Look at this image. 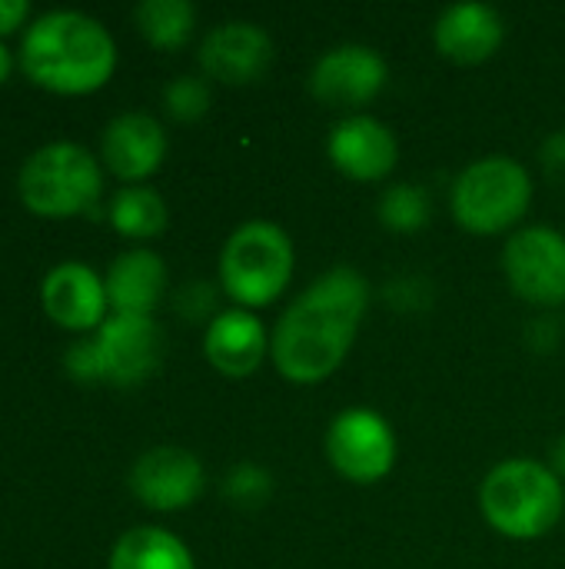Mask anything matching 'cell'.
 Listing matches in <instances>:
<instances>
[{
  "label": "cell",
  "mask_w": 565,
  "mask_h": 569,
  "mask_svg": "<svg viewBox=\"0 0 565 569\" xmlns=\"http://www.w3.org/2000/svg\"><path fill=\"white\" fill-rule=\"evenodd\" d=\"M103 383L133 387L157 373L163 360V333L150 317L113 313L93 337Z\"/></svg>",
  "instance_id": "10"
},
{
  "label": "cell",
  "mask_w": 565,
  "mask_h": 569,
  "mask_svg": "<svg viewBox=\"0 0 565 569\" xmlns=\"http://www.w3.org/2000/svg\"><path fill=\"white\" fill-rule=\"evenodd\" d=\"M323 453L343 480L356 487H373L393 473L400 440L383 413L370 407H346L330 420Z\"/></svg>",
  "instance_id": "7"
},
{
  "label": "cell",
  "mask_w": 565,
  "mask_h": 569,
  "mask_svg": "<svg viewBox=\"0 0 565 569\" xmlns=\"http://www.w3.org/2000/svg\"><path fill=\"white\" fill-rule=\"evenodd\" d=\"M376 217L393 233H416L433 220V197L423 183H393L376 203Z\"/></svg>",
  "instance_id": "22"
},
{
  "label": "cell",
  "mask_w": 565,
  "mask_h": 569,
  "mask_svg": "<svg viewBox=\"0 0 565 569\" xmlns=\"http://www.w3.org/2000/svg\"><path fill=\"white\" fill-rule=\"evenodd\" d=\"M10 67H13V60H10V50L0 43V83L7 80V73H10Z\"/></svg>",
  "instance_id": "31"
},
{
  "label": "cell",
  "mask_w": 565,
  "mask_h": 569,
  "mask_svg": "<svg viewBox=\"0 0 565 569\" xmlns=\"http://www.w3.org/2000/svg\"><path fill=\"white\" fill-rule=\"evenodd\" d=\"M103 287L113 313L150 317L167 293V263L153 250H127L110 263Z\"/></svg>",
  "instance_id": "18"
},
{
  "label": "cell",
  "mask_w": 565,
  "mask_h": 569,
  "mask_svg": "<svg viewBox=\"0 0 565 569\" xmlns=\"http://www.w3.org/2000/svg\"><path fill=\"white\" fill-rule=\"evenodd\" d=\"M326 157L346 180L376 183L396 170L400 140L383 120L370 113H346L326 137Z\"/></svg>",
  "instance_id": "11"
},
{
  "label": "cell",
  "mask_w": 565,
  "mask_h": 569,
  "mask_svg": "<svg viewBox=\"0 0 565 569\" xmlns=\"http://www.w3.org/2000/svg\"><path fill=\"white\" fill-rule=\"evenodd\" d=\"M370 280L356 267H333L316 277L276 320L270 360L286 383L313 387L330 380L350 357L370 310Z\"/></svg>",
  "instance_id": "1"
},
{
  "label": "cell",
  "mask_w": 565,
  "mask_h": 569,
  "mask_svg": "<svg viewBox=\"0 0 565 569\" xmlns=\"http://www.w3.org/2000/svg\"><path fill=\"white\" fill-rule=\"evenodd\" d=\"M480 513L506 540H543L565 517L563 480L549 463L529 457L503 460L480 483Z\"/></svg>",
  "instance_id": "3"
},
{
  "label": "cell",
  "mask_w": 565,
  "mask_h": 569,
  "mask_svg": "<svg viewBox=\"0 0 565 569\" xmlns=\"http://www.w3.org/2000/svg\"><path fill=\"white\" fill-rule=\"evenodd\" d=\"M27 13H30V3L27 0H0V37L10 33V30H17Z\"/></svg>",
  "instance_id": "29"
},
{
  "label": "cell",
  "mask_w": 565,
  "mask_h": 569,
  "mask_svg": "<svg viewBox=\"0 0 565 569\" xmlns=\"http://www.w3.org/2000/svg\"><path fill=\"white\" fill-rule=\"evenodd\" d=\"M549 470L559 477V480H565V433L553 443V453H549Z\"/></svg>",
  "instance_id": "30"
},
{
  "label": "cell",
  "mask_w": 565,
  "mask_h": 569,
  "mask_svg": "<svg viewBox=\"0 0 565 569\" xmlns=\"http://www.w3.org/2000/svg\"><path fill=\"white\" fill-rule=\"evenodd\" d=\"M17 187L33 213L63 220L97 213L103 177L97 157L80 143H47L23 160Z\"/></svg>",
  "instance_id": "6"
},
{
  "label": "cell",
  "mask_w": 565,
  "mask_h": 569,
  "mask_svg": "<svg viewBox=\"0 0 565 569\" xmlns=\"http://www.w3.org/2000/svg\"><path fill=\"white\" fill-rule=\"evenodd\" d=\"M533 207V173L506 153H490L460 170L450 190L453 220L476 237L516 233Z\"/></svg>",
  "instance_id": "4"
},
{
  "label": "cell",
  "mask_w": 565,
  "mask_h": 569,
  "mask_svg": "<svg viewBox=\"0 0 565 569\" xmlns=\"http://www.w3.org/2000/svg\"><path fill=\"white\" fill-rule=\"evenodd\" d=\"M203 463L183 447H153L130 470L133 497L157 513L186 510L203 493Z\"/></svg>",
  "instance_id": "12"
},
{
  "label": "cell",
  "mask_w": 565,
  "mask_h": 569,
  "mask_svg": "<svg viewBox=\"0 0 565 569\" xmlns=\"http://www.w3.org/2000/svg\"><path fill=\"white\" fill-rule=\"evenodd\" d=\"M40 300L47 317L63 330H100L107 320V287L87 263H60L43 277Z\"/></svg>",
  "instance_id": "16"
},
{
  "label": "cell",
  "mask_w": 565,
  "mask_h": 569,
  "mask_svg": "<svg viewBox=\"0 0 565 569\" xmlns=\"http://www.w3.org/2000/svg\"><path fill=\"white\" fill-rule=\"evenodd\" d=\"M23 73L53 93L100 90L117 67V47L107 27L77 10L43 13L20 43Z\"/></svg>",
  "instance_id": "2"
},
{
  "label": "cell",
  "mask_w": 565,
  "mask_h": 569,
  "mask_svg": "<svg viewBox=\"0 0 565 569\" xmlns=\"http://www.w3.org/2000/svg\"><path fill=\"white\" fill-rule=\"evenodd\" d=\"M503 273L509 290L539 310L565 303V233L556 227H523L503 243Z\"/></svg>",
  "instance_id": "8"
},
{
  "label": "cell",
  "mask_w": 565,
  "mask_h": 569,
  "mask_svg": "<svg viewBox=\"0 0 565 569\" xmlns=\"http://www.w3.org/2000/svg\"><path fill=\"white\" fill-rule=\"evenodd\" d=\"M163 103L170 110V117L193 123L210 110V83L203 77H176L167 83L163 90Z\"/></svg>",
  "instance_id": "24"
},
{
  "label": "cell",
  "mask_w": 565,
  "mask_h": 569,
  "mask_svg": "<svg viewBox=\"0 0 565 569\" xmlns=\"http://www.w3.org/2000/svg\"><path fill=\"white\" fill-rule=\"evenodd\" d=\"M133 17L140 33L160 50L183 47L196 27V7L190 0H143Z\"/></svg>",
  "instance_id": "21"
},
{
  "label": "cell",
  "mask_w": 565,
  "mask_h": 569,
  "mask_svg": "<svg viewBox=\"0 0 565 569\" xmlns=\"http://www.w3.org/2000/svg\"><path fill=\"white\" fill-rule=\"evenodd\" d=\"M200 67L226 87L256 83L273 67V37L250 20H226L200 43Z\"/></svg>",
  "instance_id": "13"
},
{
  "label": "cell",
  "mask_w": 565,
  "mask_h": 569,
  "mask_svg": "<svg viewBox=\"0 0 565 569\" xmlns=\"http://www.w3.org/2000/svg\"><path fill=\"white\" fill-rule=\"evenodd\" d=\"M539 167L546 173L549 183L563 187L565 190V130H556L543 140L539 147Z\"/></svg>",
  "instance_id": "27"
},
{
  "label": "cell",
  "mask_w": 565,
  "mask_h": 569,
  "mask_svg": "<svg viewBox=\"0 0 565 569\" xmlns=\"http://www.w3.org/2000/svg\"><path fill=\"white\" fill-rule=\"evenodd\" d=\"M220 293H223V290H216L213 283L193 280V283H186V287L176 293V313H180L186 323H203V320L213 323V317L220 313V310H216Z\"/></svg>",
  "instance_id": "25"
},
{
  "label": "cell",
  "mask_w": 565,
  "mask_h": 569,
  "mask_svg": "<svg viewBox=\"0 0 565 569\" xmlns=\"http://www.w3.org/2000/svg\"><path fill=\"white\" fill-rule=\"evenodd\" d=\"M70 377L83 380V383H103V370H100V357H97V347L93 340H80L67 350L63 357Z\"/></svg>",
  "instance_id": "26"
},
{
  "label": "cell",
  "mask_w": 565,
  "mask_h": 569,
  "mask_svg": "<svg viewBox=\"0 0 565 569\" xmlns=\"http://www.w3.org/2000/svg\"><path fill=\"white\" fill-rule=\"evenodd\" d=\"M556 323L546 317V320H536L529 330H526V337H529V343H533V350H539V353H549L553 347H556Z\"/></svg>",
  "instance_id": "28"
},
{
  "label": "cell",
  "mask_w": 565,
  "mask_h": 569,
  "mask_svg": "<svg viewBox=\"0 0 565 569\" xmlns=\"http://www.w3.org/2000/svg\"><path fill=\"white\" fill-rule=\"evenodd\" d=\"M390 80V67L376 47L340 43L330 47L310 70V93L336 110H356L373 103Z\"/></svg>",
  "instance_id": "9"
},
{
  "label": "cell",
  "mask_w": 565,
  "mask_h": 569,
  "mask_svg": "<svg viewBox=\"0 0 565 569\" xmlns=\"http://www.w3.org/2000/svg\"><path fill=\"white\" fill-rule=\"evenodd\" d=\"M110 223L117 233L133 240H150L167 230V203L150 187H123L110 200Z\"/></svg>",
  "instance_id": "20"
},
{
  "label": "cell",
  "mask_w": 565,
  "mask_h": 569,
  "mask_svg": "<svg viewBox=\"0 0 565 569\" xmlns=\"http://www.w3.org/2000/svg\"><path fill=\"white\" fill-rule=\"evenodd\" d=\"M503 40H506L503 13L496 7L476 3V0L446 7L433 23L436 50L460 67H476V63L493 60L500 53Z\"/></svg>",
  "instance_id": "14"
},
{
  "label": "cell",
  "mask_w": 565,
  "mask_h": 569,
  "mask_svg": "<svg viewBox=\"0 0 565 569\" xmlns=\"http://www.w3.org/2000/svg\"><path fill=\"white\" fill-rule=\"evenodd\" d=\"M296 247L290 233L270 220L240 223L220 250V290L240 310L276 303L293 283Z\"/></svg>",
  "instance_id": "5"
},
{
  "label": "cell",
  "mask_w": 565,
  "mask_h": 569,
  "mask_svg": "<svg viewBox=\"0 0 565 569\" xmlns=\"http://www.w3.org/2000/svg\"><path fill=\"white\" fill-rule=\"evenodd\" d=\"M100 157L120 180H143L160 170L167 157V133L150 113H120L100 137Z\"/></svg>",
  "instance_id": "17"
},
{
  "label": "cell",
  "mask_w": 565,
  "mask_h": 569,
  "mask_svg": "<svg viewBox=\"0 0 565 569\" xmlns=\"http://www.w3.org/2000/svg\"><path fill=\"white\" fill-rule=\"evenodd\" d=\"M203 353L210 367L230 380L253 377L270 357V330L253 310H220L203 333Z\"/></svg>",
  "instance_id": "15"
},
{
  "label": "cell",
  "mask_w": 565,
  "mask_h": 569,
  "mask_svg": "<svg viewBox=\"0 0 565 569\" xmlns=\"http://www.w3.org/2000/svg\"><path fill=\"white\" fill-rule=\"evenodd\" d=\"M110 569H196L193 553L183 540H176L163 527H137L127 530L113 553Z\"/></svg>",
  "instance_id": "19"
},
{
  "label": "cell",
  "mask_w": 565,
  "mask_h": 569,
  "mask_svg": "<svg viewBox=\"0 0 565 569\" xmlns=\"http://www.w3.org/2000/svg\"><path fill=\"white\" fill-rule=\"evenodd\" d=\"M223 497L236 510H260L273 497V473L256 463H236L223 477Z\"/></svg>",
  "instance_id": "23"
}]
</instances>
